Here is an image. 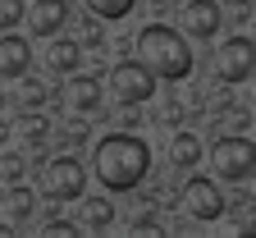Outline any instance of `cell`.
Listing matches in <instances>:
<instances>
[{
  "label": "cell",
  "instance_id": "6da1fadb",
  "mask_svg": "<svg viewBox=\"0 0 256 238\" xmlns=\"http://www.w3.org/2000/svg\"><path fill=\"white\" fill-rule=\"evenodd\" d=\"M92 169L110 192H133L146 169H151V147L138 138V133H110V138L96 142L92 151Z\"/></svg>",
  "mask_w": 256,
  "mask_h": 238
},
{
  "label": "cell",
  "instance_id": "7a4b0ae2",
  "mask_svg": "<svg viewBox=\"0 0 256 238\" xmlns=\"http://www.w3.org/2000/svg\"><path fill=\"white\" fill-rule=\"evenodd\" d=\"M138 60H146L165 83H183L192 74V46L170 23H146L138 32Z\"/></svg>",
  "mask_w": 256,
  "mask_h": 238
},
{
  "label": "cell",
  "instance_id": "3957f363",
  "mask_svg": "<svg viewBox=\"0 0 256 238\" xmlns=\"http://www.w3.org/2000/svg\"><path fill=\"white\" fill-rule=\"evenodd\" d=\"M210 169L229 183H242L252 169H256V142L247 133H224V138L210 147Z\"/></svg>",
  "mask_w": 256,
  "mask_h": 238
},
{
  "label": "cell",
  "instance_id": "277c9868",
  "mask_svg": "<svg viewBox=\"0 0 256 238\" xmlns=\"http://www.w3.org/2000/svg\"><path fill=\"white\" fill-rule=\"evenodd\" d=\"M156 83H160V74L151 69L146 60H124V64L110 69V87H114V96L124 101V106H142V101H151L156 96Z\"/></svg>",
  "mask_w": 256,
  "mask_h": 238
},
{
  "label": "cell",
  "instance_id": "5b68a950",
  "mask_svg": "<svg viewBox=\"0 0 256 238\" xmlns=\"http://www.w3.org/2000/svg\"><path fill=\"white\" fill-rule=\"evenodd\" d=\"M215 78L220 83H247L256 74V42L252 37H229L220 51H215Z\"/></svg>",
  "mask_w": 256,
  "mask_h": 238
},
{
  "label": "cell",
  "instance_id": "8992f818",
  "mask_svg": "<svg viewBox=\"0 0 256 238\" xmlns=\"http://www.w3.org/2000/svg\"><path fill=\"white\" fill-rule=\"evenodd\" d=\"M42 188H46L50 201H78L82 188H87V169H82V160H74V156H55V160L46 165Z\"/></svg>",
  "mask_w": 256,
  "mask_h": 238
},
{
  "label": "cell",
  "instance_id": "52a82bcc",
  "mask_svg": "<svg viewBox=\"0 0 256 238\" xmlns=\"http://www.w3.org/2000/svg\"><path fill=\"white\" fill-rule=\"evenodd\" d=\"M183 211L197 220V224H210L224 215V192L215 188V179H188L183 183Z\"/></svg>",
  "mask_w": 256,
  "mask_h": 238
},
{
  "label": "cell",
  "instance_id": "ba28073f",
  "mask_svg": "<svg viewBox=\"0 0 256 238\" xmlns=\"http://www.w3.org/2000/svg\"><path fill=\"white\" fill-rule=\"evenodd\" d=\"M64 106H69L74 115H101V83L87 78V74H69V83H64Z\"/></svg>",
  "mask_w": 256,
  "mask_h": 238
},
{
  "label": "cell",
  "instance_id": "9c48e42d",
  "mask_svg": "<svg viewBox=\"0 0 256 238\" xmlns=\"http://www.w3.org/2000/svg\"><path fill=\"white\" fill-rule=\"evenodd\" d=\"M183 32L197 37V42L215 37V32H220V5H215V0H188V5H183Z\"/></svg>",
  "mask_w": 256,
  "mask_h": 238
},
{
  "label": "cell",
  "instance_id": "30bf717a",
  "mask_svg": "<svg viewBox=\"0 0 256 238\" xmlns=\"http://www.w3.org/2000/svg\"><path fill=\"white\" fill-rule=\"evenodd\" d=\"M28 69H32V46L14 32H5L0 37V78H23Z\"/></svg>",
  "mask_w": 256,
  "mask_h": 238
},
{
  "label": "cell",
  "instance_id": "8fae6325",
  "mask_svg": "<svg viewBox=\"0 0 256 238\" xmlns=\"http://www.w3.org/2000/svg\"><path fill=\"white\" fill-rule=\"evenodd\" d=\"M28 23H32L37 37H55V32L69 23V5H64V0H37V5L28 10Z\"/></svg>",
  "mask_w": 256,
  "mask_h": 238
},
{
  "label": "cell",
  "instance_id": "7c38bea8",
  "mask_svg": "<svg viewBox=\"0 0 256 238\" xmlns=\"http://www.w3.org/2000/svg\"><path fill=\"white\" fill-rule=\"evenodd\" d=\"M170 160H174L178 169L202 165V138H197V133H188V128H178V133H174V142H170Z\"/></svg>",
  "mask_w": 256,
  "mask_h": 238
},
{
  "label": "cell",
  "instance_id": "4fadbf2b",
  "mask_svg": "<svg viewBox=\"0 0 256 238\" xmlns=\"http://www.w3.org/2000/svg\"><path fill=\"white\" fill-rule=\"evenodd\" d=\"M78 60H82V46H78V42L55 37L50 51H46V69H55V74H74V69H78Z\"/></svg>",
  "mask_w": 256,
  "mask_h": 238
},
{
  "label": "cell",
  "instance_id": "5bb4252c",
  "mask_svg": "<svg viewBox=\"0 0 256 238\" xmlns=\"http://www.w3.org/2000/svg\"><path fill=\"white\" fill-rule=\"evenodd\" d=\"M87 5V14H96V19H106V23H119V19H128L138 10V0H82Z\"/></svg>",
  "mask_w": 256,
  "mask_h": 238
},
{
  "label": "cell",
  "instance_id": "9a60e30c",
  "mask_svg": "<svg viewBox=\"0 0 256 238\" xmlns=\"http://www.w3.org/2000/svg\"><path fill=\"white\" fill-rule=\"evenodd\" d=\"M110 220H114V206H110L106 197H92L87 206H82V224H87V229H106Z\"/></svg>",
  "mask_w": 256,
  "mask_h": 238
},
{
  "label": "cell",
  "instance_id": "2e32d148",
  "mask_svg": "<svg viewBox=\"0 0 256 238\" xmlns=\"http://www.w3.org/2000/svg\"><path fill=\"white\" fill-rule=\"evenodd\" d=\"M32 206H37V192H32V188H14L10 201H5V211L14 215V224H23V220L32 215Z\"/></svg>",
  "mask_w": 256,
  "mask_h": 238
},
{
  "label": "cell",
  "instance_id": "e0dca14e",
  "mask_svg": "<svg viewBox=\"0 0 256 238\" xmlns=\"http://www.w3.org/2000/svg\"><path fill=\"white\" fill-rule=\"evenodd\" d=\"M14 101H18L23 110H37L42 101H46V87H42L37 78H28V74H23V78H18V92H14Z\"/></svg>",
  "mask_w": 256,
  "mask_h": 238
},
{
  "label": "cell",
  "instance_id": "ac0fdd59",
  "mask_svg": "<svg viewBox=\"0 0 256 238\" xmlns=\"http://www.w3.org/2000/svg\"><path fill=\"white\" fill-rule=\"evenodd\" d=\"M23 14H28V10H23V0H0V32H14Z\"/></svg>",
  "mask_w": 256,
  "mask_h": 238
},
{
  "label": "cell",
  "instance_id": "d6986e66",
  "mask_svg": "<svg viewBox=\"0 0 256 238\" xmlns=\"http://www.w3.org/2000/svg\"><path fill=\"white\" fill-rule=\"evenodd\" d=\"M82 229H87V224H74V220H46V224H42L46 238H55V233H60V238H74V233H82Z\"/></svg>",
  "mask_w": 256,
  "mask_h": 238
},
{
  "label": "cell",
  "instance_id": "ffe728a7",
  "mask_svg": "<svg viewBox=\"0 0 256 238\" xmlns=\"http://www.w3.org/2000/svg\"><path fill=\"white\" fill-rule=\"evenodd\" d=\"M18 133H23V138H28V142H42V138H46V133H50V124H46V119H37V115H32V119H23V124H18Z\"/></svg>",
  "mask_w": 256,
  "mask_h": 238
},
{
  "label": "cell",
  "instance_id": "44dd1931",
  "mask_svg": "<svg viewBox=\"0 0 256 238\" xmlns=\"http://www.w3.org/2000/svg\"><path fill=\"white\" fill-rule=\"evenodd\" d=\"M82 42H92V46H101V28H96V23H92V19H87V23H82Z\"/></svg>",
  "mask_w": 256,
  "mask_h": 238
},
{
  "label": "cell",
  "instance_id": "7402d4cb",
  "mask_svg": "<svg viewBox=\"0 0 256 238\" xmlns=\"http://www.w3.org/2000/svg\"><path fill=\"white\" fill-rule=\"evenodd\" d=\"M133 233H165V224H156V220H138Z\"/></svg>",
  "mask_w": 256,
  "mask_h": 238
},
{
  "label": "cell",
  "instance_id": "603a6c76",
  "mask_svg": "<svg viewBox=\"0 0 256 238\" xmlns=\"http://www.w3.org/2000/svg\"><path fill=\"white\" fill-rule=\"evenodd\" d=\"M178 115H183V110H178V101H165V119H170V124H178Z\"/></svg>",
  "mask_w": 256,
  "mask_h": 238
},
{
  "label": "cell",
  "instance_id": "cb8c5ba5",
  "mask_svg": "<svg viewBox=\"0 0 256 238\" xmlns=\"http://www.w3.org/2000/svg\"><path fill=\"white\" fill-rule=\"evenodd\" d=\"M242 188H247V197H252V201H256V169H252V174H247V179H242Z\"/></svg>",
  "mask_w": 256,
  "mask_h": 238
},
{
  "label": "cell",
  "instance_id": "d4e9b609",
  "mask_svg": "<svg viewBox=\"0 0 256 238\" xmlns=\"http://www.w3.org/2000/svg\"><path fill=\"white\" fill-rule=\"evenodd\" d=\"M0 106H5V96H0Z\"/></svg>",
  "mask_w": 256,
  "mask_h": 238
},
{
  "label": "cell",
  "instance_id": "484cf974",
  "mask_svg": "<svg viewBox=\"0 0 256 238\" xmlns=\"http://www.w3.org/2000/svg\"><path fill=\"white\" fill-rule=\"evenodd\" d=\"M178 5H188V0H178Z\"/></svg>",
  "mask_w": 256,
  "mask_h": 238
}]
</instances>
